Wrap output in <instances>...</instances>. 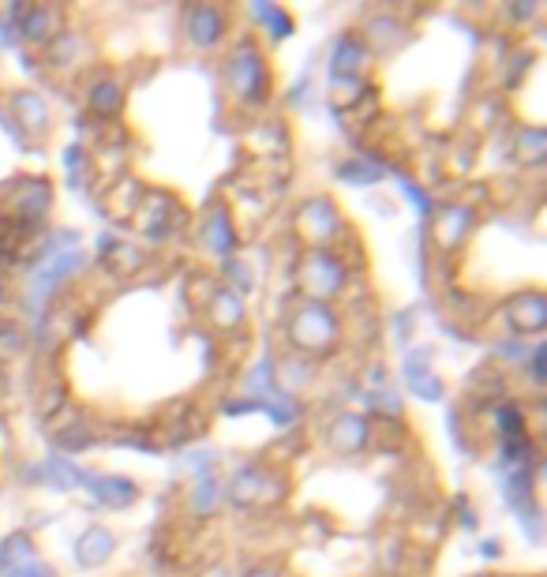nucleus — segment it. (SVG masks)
Segmentation results:
<instances>
[{"mask_svg":"<svg viewBox=\"0 0 547 577\" xmlns=\"http://www.w3.org/2000/svg\"><path fill=\"white\" fill-rule=\"evenodd\" d=\"M297 278L304 297L315 300V304H326V300H334L337 292L345 289V267L326 248H311L304 259H300Z\"/></svg>","mask_w":547,"mask_h":577,"instance_id":"obj_3","label":"nucleus"},{"mask_svg":"<svg viewBox=\"0 0 547 577\" xmlns=\"http://www.w3.org/2000/svg\"><path fill=\"white\" fill-rule=\"evenodd\" d=\"M225 23H229V19H225L222 8L200 4L184 15V34L195 50H214V45H222V38H225Z\"/></svg>","mask_w":547,"mask_h":577,"instance_id":"obj_5","label":"nucleus"},{"mask_svg":"<svg viewBox=\"0 0 547 577\" xmlns=\"http://www.w3.org/2000/svg\"><path fill=\"white\" fill-rule=\"evenodd\" d=\"M90 109L98 113V117H112V113L120 109V87H112V83H98L90 94Z\"/></svg>","mask_w":547,"mask_h":577,"instance_id":"obj_19","label":"nucleus"},{"mask_svg":"<svg viewBox=\"0 0 547 577\" xmlns=\"http://www.w3.org/2000/svg\"><path fill=\"white\" fill-rule=\"evenodd\" d=\"M297 229L311 244V248H326V244L342 233V217H337L334 203H330L326 195H319V199H311V203L300 206Z\"/></svg>","mask_w":547,"mask_h":577,"instance_id":"obj_4","label":"nucleus"},{"mask_svg":"<svg viewBox=\"0 0 547 577\" xmlns=\"http://www.w3.org/2000/svg\"><path fill=\"white\" fill-rule=\"evenodd\" d=\"M211 304H214V308H211V311H214V323H218L222 330H225V327H237L240 319H244V304H240L237 297H233V292H218V297H214Z\"/></svg>","mask_w":547,"mask_h":577,"instance_id":"obj_18","label":"nucleus"},{"mask_svg":"<svg viewBox=\"0 0 547 577\" xmlns=\"http://www.w3.org/2000/svg\"><path fill=\"white\" fill-rule=\"evenodd\" d=\"M511 327L522 330V334H544L547 327V304L540 292H529V297H517L511 304Z\"/></svg>","mask_w":547,"mask_h":577,"instance_id":"obj_7","label":"nucleus"},{"mask_svg":"<svg viewBox=\"0 0 547 577\" xmlns=\"http://www.w3.org/2000/svg\"><path fill=\"white\" fill-rule=\"evenodd\" d=\"M342 177H353V181L367 184V181H379V177H383V169H379V165H367V162H361V165H345V169H342Z\"/></svg>","mask_w":547,"mask_h":577,"instance_id":"obj_24","label":"nucleus"},{"mask_svg":"<svg viewBox=\"0 0 547 577\" xmlns=\"http://www.w3.org/2000/svg\"><path fill=\"white\" fill-rule=\"evenodd\" d=\"M367 64V50H364V42H356L353 34H345L342 42H337V50H334V68L342 72V79H348L353 72H361Z\"/></svg>","mask_w":547,"mask_h":577,"instance_id":"obj_15","label":"nucleus"},{"mask_svg":"<svg viewBox=\"0 0 547 577\" xmlns=\"http://www.w3.org/2000/svg\"><path fill=\"white\" fill-rule=\"evenodd\" d=\"M267 484H274V480H267V472H262L259 466H244L237 477H233L229 495H233V503L237 506H251L262 495V488Z\"/></svg>","mask_w":547,"mask_h":577,"instance_id":"obj_13","label":"nucleus"},{"mask_svg":"<svg viewBox=\"0 0 547 577\" xmlns=\"http://www.w3.org/2000/svg\"><path fill=\"white\" fill-rule=\"evenodd\" d=\"M495 420H498V431H503L511 442L522 439V435H525V413L514 409V405H503V409L495 413Z\"/></svg>","mask_w":547,"mask_h":577,"instance_id":"obj_21","label":"nucleus"},{"mask_svg":"<svg viewBox=\"0 0 547 577\" xmlns=\"http://www.w3.org/2000/svg\"><path fill=\"white\" fill-rule=\"evenodd\" d=\"M87 480H90L94 499L106 506H128V503H136V495H139V488L125 477H87Z\"/></svg>","mask_w":547,"mask_h":577,"instance_id":"obj_11","label":"nucleus"},{"mask_svg":"<svg viewBox=\"0 0 547 577\" xmlns=\"http://www.w3.org/2000/svg\"><path fill=\"white\" fill-rule=\"evenodd\" d=\"M12 109H15V117L23 120V128H31V131H45V125H50V109H45V101L34 98V94H26V90L15 94Z\"/></svg>","mask_w":547,"mask_h":577,"instance_id":"obj_14","label":"nucleus"},{"mask_svg":"<svg viewBox=\"0 0 547 577\" xmlns=\"http://www.w3.org/2000/svg\"><path fill=\"white\" fill-rule=\"evenodd\" d=\"M364 442H367L364 416L345 413V416H337V420L330 424V447H334L337 453H356V450H364Z\"/></svg>","mask_w":547,"mask_h":577,"instance_id":"obj_8","label":"nucleus"},{"mask_svg":"<svg viewBox=\"0 0 547 577\" xmlns=\"http://www.w3.org/2000/svg\"><path fill=\"white\" fill-rule=\"evenodd\" d=\"M225 87L244 106H259L270 90V75H267V61L251 42H240L237 50L225 61Z\"/></svg>","mask_w":547,"mask_h":577,"instance_id":"obj_2","label":"nucleus"},{"mask_svg":"<svg viewBox=\"0 0 547 577\" xmlns=\"http://www.w3.org/2000/svg\"><path fill=\"white\" fill-rule=\"evenodd\" d=\"M112 552H117V536L109 528H87L79 536V547H75V559L83 566H101Z\"/></svg>","mask_w":547,"mask_h":577,"instance_id":"obj_9","label":"nucleus"},{"mask_svg":"<svg viewBox=\"0 0 547 577\" xmlns=\"http://www.w3.org/2000/svg\"><path fill=\"white\" fill-rule=\"evenodd\" d=\"M56 23H61V15L53 12V8H31V12L23 15V31L31 42H45V38H53L56 34Z\"/></svg>","mask_w":547,"mask_h":577,"instance_id":"obj_16","label":"nucleus"},{"mask_svg":"<svg viewBox=\"0 0 547 577\" xmlns=\"http://www.w3.org/2000/svg\"><path fill=\"white\" fill-rule=\"evenodd\" d=\"M222 495V488L218 484H214V480H203V484L200 488H195V510H203V514H206V510H211L214 506V499H218Z\"/></svg>","mask_w":547,"mask_h":577,"instance_id":"obj_23","label":"nucleus"},{"mask_svg":"<svg viewBox=\"0 0 547 577\" xmlns=\"http://www.w3.org/2000/svg\"><path fill=\"white\" fill-rule=\"evenodd\" d=\"M31 555H34L31 536H23V533L8 536V541L0 544V570H19V563H26Z\"/></svg>","mask_w":547,"mask_h":577,"instance_id":"obj_17","label":"nucleus"},{"mask_svg":"<svg viewBox=\"0 0 547 577\" xmlns=\"http://www.w3.org/2000/svg\"><path fill=\"white\" fill-rule=\"evenodd\" d=\"M251 15L262 19V23H270L274 26V38H286L292 31L289 15H281L278 8H270V4H256V8H251Z\"/></svg>","mask_w":547,"mask_h":577,"instance_id":"obj_22","label":"nucleus"},{"mask_svg":"<svg viewBox=\"0 0 547 577\" xmlns=\"http://www.w3.org/2000/svg\"><path fill=\"white\" fill-rule=\"evenodd\" d=\"M79 267H83V252L53 255L50 263H42V267L34 270V278H31V300H45L56 286H61L64 278H68L72 270H79Z\"/></svg>","mask_w":547,"mask_h":577,"instance_id":"obj_6","label":"nucleus"},{"mask_svg":"<svg viewBox=\"0 0 547 577\" xmlns=\"http://www.w3.org/2000/svg\"><path fill=\"white\" fill-rule=\"evenodd\" d=\"M533 380L544 383V349H536L533 353Z\"/></svg>","mask_w":547,"mask_h":577,"instance_id":"obj_25","label":"nucleus"},{"mask_svg":"<svg viewBox=\"0 0 547 577\" xmlns=\"http://www.w3.org/2000/svg\"><path fill=\"white\" fill-rule=\"evenodd\" d=\"M469 225H473V214L465 211V206H447L442 214H436V236L442 248H458L461 236L469 233Z\"/></svg>","mask_w":547,"mask_h":577,"instance_id":"obj_12","label":"nucleus"},{"mask_svg":"<svg viewBox=\"0 0 547 577\" xmlns=\"http://www.w3.org/2000/svg\"><path fill=\"white\" fill-rule=\"evenodd\" d=\"M203 244L211 248L214 255H229L233 252V244H237V233H233V222H229V214H225V206L218 211L214 206L211 217H206V225H203Z\"/></svg>","mask_w":547,"mask_h":577,"instance_id":"obj_10","label":"nucleus"},{"mask_svg":"<svg viewBox=\"0 0 547 577\" xmlns=\"http://www.w3.org/2000/svg\"><path fill=\"white\" fill-rule=\"evenodd\" d=\"M405 380H409V386L417 391L420 397H439L442 386L431 380L428 372H423V364L420 361H409V367H405Z\"/></svg>","mask_w":547,"mask_h":577,"instance_id":"obj_20","label":"nucleus"},{"mask_svg":"<svg viewBox=\"0 0 547 577\" xmlns=\"http://www.w3.org/2000/svg\"><path fill=\"white\" fill-rule=\"evenodd\" d=\"M50 570H42V566H19V570H12L8 577H45Z\"/></svg>","mask_w":547,"mask_h":577,"instance_id":"obj_26","label":"nucleus"},{"mask_svg":"<svg viewBox=\"0 0 547 577\" xmlns=\"http://www.w3.org/2000/svg\"><path fill=\"white\" fill-rule=\"evenodd\" d=\"M248 577H274V574H267V570H256V574H248Z\"/></svg>","mask_w":547,"mask_h":577,"instance_id":"obj_27","label":"nucleus"},{"mask_svg":"<svg viewBox=\"0 0 547 577\" xmlns=\"http://www.w3.org/2000/svg\"><path fill=\"white\" fill-rule=\"evenodd\" d=\"M286 338L292 349L300 353H326V349L337 345V316L330 304H315V300H304L286 323Z\"/></svg>","mask_w":547,"mask_h":577,"instance_id":"obj_1","label":"nucleus"}]
</instances>
